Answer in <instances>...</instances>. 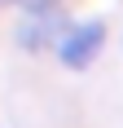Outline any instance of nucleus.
<instances>
[{
  "label": "nucleus",
  "mask_w": 123,
  "mask_h": 128,
  "mask_svg": "<svg viewBox=\"0 0 123 128\" xmlns=\"http://www.w3.org/2000/svg\"><path fill=\"white\" fill-rule=\"evenodd\" d=\"M101 44H106V22L88 18V22H66V31L57 36L53 53L66 71H88V66L101 58Z\"/></svg>",
  "instance_id": "nucleus-1"
},
{
  "label": "nucleus",
  "mask_w": 123,
  "mask_h": 128,
  "mask_svg": "<svg viewBox=\"0 0 123 128\" xmlns=\"http://www.w3.org/2000/svg\"><path fill=\"white\" fill-rule=\"evenodd\" d=\"M0 4H18V0H0Z\"/></svg>",
  "instance_id": "nucleus-4"
},
{
  "label": "nucleus",
  "mask_w": 123,
  "mask_h": 128,
  "mask_svg": "<svg viewBox=\"0 0 123 128\" xmlns=\"http://www.w3.org/2000/svg\"><path fill=\"white\" fill-rule=\"evenodd\" d=\"M66 9H53V13H22V22H18V31H13V40L22 44L26 53H40V49H53L57 44V36L66 31Z\"/></svg>",
  "instance_id": "nucleus-2"
},
{
  "label": "nucleus",
  "mask_w": 123,
  "mask_h": 128,
  "mask_svg": "<svg viewBox=\"0 0 123 128\" xmlns=\"http://www.w3.org/2000/svg\"><path fill=\"white\" fill-rule=\"evenodd\" d=\"M18 9L22 13H53V9H62V0H18Z\"/></svg>",
  "instance_id": "nucleus-3"
}]
</instances>
